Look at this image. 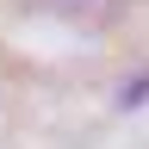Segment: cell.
Segmentation results:
<instances>
[{
	"label": "cell",
	"instance_id": "6da1fadb",
	"mask_svg": "<svg viewBox=\"0 0 149 149\" xmlns=\"http://www.w3.org/2000/svg\"><path fill=\"white\" fill-rule=\"evenodd\" d=\"M31 6L68 19V25H112V19L124 13V0H31Z\"/></svg>",
	"mask_w": 149,
	"mask_h": 149
}]
</instances>
